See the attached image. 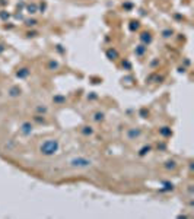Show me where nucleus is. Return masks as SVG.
I'll use <instances>...</instances> for the list:
<instances>
[{"label":"nucleus","instance_id":"1","mask_svg":"<svg viewBox=\"0 0 194 219\" xmlns=\"http://www.w3.org/2000/svg\"><path fill=\"white\" fill-rule=\"evenodd\" d=\"M60 151V142L57 139H47L40 145V153L44 156H53Z\"/></svg>","mask_w":194,"mask_h":219},{"label":"nucleus","instance_id":"2","mask_svg":"<svg viewBox=\"0 0 194 219\" xmlns=\"http://www.w3.org/2000/svg\"><path fill=\"white\" fill-rule=\"evenodd\" d=\"M69 165L75 169H88L94 165V162H92V159H89L86 156H76V158L70 159Z\"/></svg>","mask_w":194,"mask_h":219},{"label":"nucleus","instance_id":"3","mask_svg":"<svg viewBox=\"0 0 194 219\" xmlns=\"http://www.w3.org/2000/svg\"><path fill=\"white\" fill-rule=\"evenodd\" d=\"M125 136L128 140H136L139 137L142 136V130L140 129H128L127 130V133H125Z\"/></svg>","mask_w":194,"mask_h":219},{"label":"nucleus","instance_id":"4","mask_svg":"<svg viewBox=\"0 0 194 219\" xmlns=\"http://www.w3.org/2000/svg\"><path fill=\"white\" fill-rule=\"evenodd\" d=\"M32 130H34V124L31 123V121H24V123L21 124V132L24 133V135H31L32 133Z\"/></svg>","mask_w":194,"mask_h":219},{"label":"nucleus","instance_id":"5","mask_svg":"<svg viewBox=\"0 0 194 219\" xmlns=\"http://www.w3.org/2000/svg\"><path fill=\"white\" fill-rule=\"evenodd\" d=\"M80 133H82L83 136H92L94 133H95V130H94V127L92 126H83L82 129H80Z\"/></svg>","mask_w":194,"mask_h":219},{"label":"nucleus","instance_id":"6","mask_svg":"<svg viewBox=\"0 0 194 219\" xmlns=\"http://www.w3.org/2000/svg\"><path fill=\"white\" fill-rule=\"evenodd\" d=\"M21 88L19 86H12L10 89H9V96H12V98H18V96H21Z\"/></svg>","mask_w":194,"mask_h":219},{"label":"nucleus","instance_id":"7","mask_svg":"<svg viewBox=\"0 0 194 219\" xmlns=\"http://www.w3.org/2000/svg\"><path fill=\"white\" fill-rule=\"evenodd\" d=\"M92 118H94V121H104V118H105V114L104 112H101V111H97V112H94V115H92Z\"/></svg>","mask_w":194,"mask_h":219},{"label":"nucleus","instance_id":"8","mask_svg":"<svg viewBox=\"0 0 194 219\" xmlns=\"http://www.w3.org/2000/svg\"><path fill=\"white\" fill-rule=\"evenodd\" d=\"M164 166H165L168 171H169V169H175V168H177V162H175L174 159H168V161L165 162V165H164Z\"/></svg>","mask_w":194,"mask_h":219},{"label":"nucleus","instance_id":"9","mask_svg":"<svg viewBox=\"0 0 194 219\" xmlns=\"http://www.w3.org/2000/svg\"><path fill=\"white\" fill-rule=\"evenodd\" d=\"M172 34H174V31H172L171 28H166V29L162 31V38L168 40V38H171V37H172Z\"/></svg>","mask_w":194,"mask_h":219},{"label":"nucleus","instance_id":"10","mask_svg":"<svg viewBox=\"0 0 194 219\" xmlns=\"http://www.w3.org/2000/svg\"><path fill=\"white\" fill-rule=\"evenodd\" d=\"M34 121H35V123H38V124H45V123H47L45 117L41 115V114H37V115L34 117Z\"/></svg>","mask_w":194,"mask_h":219},{"label":"nucleus","instance_id":"11","mask_svg":"<svg viewBox=\"0 0 194 219\" xmlns=\"http://www.w3.org/2000/svg\"><path fill=\"white\" fill-rule=\"evenodd\" d=\"M140 38H142V41L145 42V44L152 42V35H150V34H146V32H145V34H142V37H140Z\"/></svg>","mask_w":194,"mask_h":219},{"label":"nucleus","instance_id":"12","mask_svg":"<svg viewBox=\"0 0 194 219\" xmlns=\"http://www.w3.org/2000/svg\"><path fill=\"white\" fill-rule=\"evenodd\" d=\"M35 111H37V112H40V114H47V112H48V108H47L44 104H40V105L35 108Z\"/></svg>","mask_w":194,"mask_h":219},{"label":"nucleus","instance_id":"13","mask_svg":"<svg viewBox=\"0 0 194 219\" xmlns=\"http://www.w3.org/2000/svg\"><path fill=\"white\" fill-rule=\"evenodd\" d=\"M150 149H152L150 146H143V148L140 149V152H139V155H140V156H145L146 153H149V152H150Z\"/></svg>","mask_w":194,"mask_h":219},{"label":"nucleus","instance_id":"14","mask_svg":"<svg viewBox=\"0 0 194 219\" xmlns=\"http://www.w3.org/2000/svg\"><path fill=\"white\" fill-rule=\"evenodd\" d=\"M28 75H29V70H28V69H21V70L18 72V76H19V78H27Z\"/></svg>","mask_w":194,"mask_h":219},{"label":"nucleus","instance_id":"15","mask_svg":"<svg viewBox=\"0 0 194 219\" xmlns=\"http://www.w3.org/2000/svg\"><path fill=\"white\" fill-rule=\"evenodd\" d=\"M159 132H161V135H162V136H165V137L171 135V129H169V127H162Z\"/></svg>","mask_w":194,"mask_h":219},{"label":"nucleus","instance_id":"16","mask_svg":"<svg viewBox=\"0 0 194 219\" xmlns=\"http://www.w3.org/2000/svg\"><path fill=\"white\" fill-rule=\"evenodd\" d=\"M107 55H108V57H117L118 53H117L115 50H108V51H107Z\"/></svg>","mask_w":194,"mask_h":219},{"label":"nucleus","instance_id":"17","mask_svg":"<svg viewBox=\"0 0 194 219\" xmlns=\"http://www.w3.org/2000/svg\"><path fill=\"white\" fill-rule=\"evenodd\" d=\"M35 24H37V21H35V19H28V21H27V25H28V27H34Z\"/></svg>","mask_w":194,"mask_h":219},{"label":"nucleus","instance_id":"18","mask_svg":"<svg viewBox=\"0 0 194 219\" xmlns=\"http://www.w3.org/2000/svg\"><path fill=\"white\" fill-rule=\"evenodd\" d=\"M50 67L57 69V67H58V64H57V63H54V61H51V63H50Z\"/></svg>","mask_w":194,"mask_h":219}]
</instances>
